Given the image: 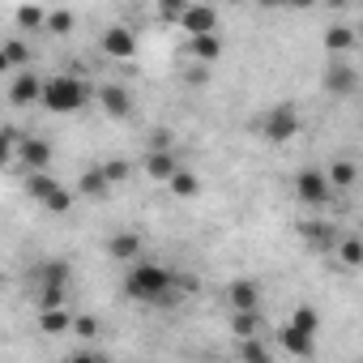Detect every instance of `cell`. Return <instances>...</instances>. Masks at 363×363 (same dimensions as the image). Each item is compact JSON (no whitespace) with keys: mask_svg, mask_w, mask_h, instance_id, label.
Listing matches in <instances>:
<instances>
[{"mask_svg":"<svg viewBox=\"0 0 363 363\" xmlns=\"http://www.w3.org/2000/svg\"><path fill=\"white\" fill-rule=\"evenodd\" d=\"M56 189H60V184H56V179H52L48 171H30V175H26V193H30V197H35L39 206H43V201H48V197H52Z\"/></svg>","mask_w":363,"mask_h":363,"instance_id":"obj_22","label":"cell"},{"mask_svg":"<svg viewBox=\"0 0 363 363\" xmlns=\"http://www.w3.org/2000/svg\"><path fill=\"white\" fill-rule=\"evenodd\" d=\"M73 333L77 337H94L99 333V320L94 316H73Z\"/></svg>","mask_w":363,"mask_h":363,"instance_id":"obj_34","label":"cell"},{"mask_svg":"<svg viewBox=\"0 0 363 363\" xmlns=\"http://www.w3.org/2000/svg\"><path fill=\"white\" fill-rule=\"evenodd\" d=\"M240 354H244V359H265V346L252 342V337H240Z\"/></svg>","mask_w":363,"mask_h":363,"instance_id":"obj_35","label":"cell"},{"mask_svg":"<svg viewBox=\"0 0 363 363\" xmlns=\"http://www.w3.org/2000/svg\"><path fill=\"white\" fill-rule=\"evenodd\" d=\"M111 189H116V184L107 179L103 162H99V167H86V171H82V179H77V193H82L86 201H107V197H111Z\"/></svg>","mask_w":363,"mask_h":363,"instance_id":"obj_10","label":"cell"},{"mask_svg":"<svg viewBox=\"0 0 363 363\" xmlns=\"http://www.w3.org/2000/svg\"><path fill=\"white\" fill-rule=\"evenodd\" d=\"M167 189H171V197H179V201H193V197L201 193V179H197L193 171H184V167H179V171L167 179Z\"/></svg>","mask_w":363,"mask_h":363,"instance_id":"obj_19","label":"cell"},{"mask_svg":"<svg viewBox=\"0 0 363 363\" xmlns=\"http://www.w3.org/2000/svg\"><path fill=\"white\" fill-rule=\"evenodd\" d=\"M320 5H325V9H346L350 0H320Z\"/></svg>","mask_w":363,"mask_h":363,"instance_id":"obj_37","label":"cell"},{"mask_svg":"<svg viewBox=\"0 0 363 363\" xmlns=\"http://www.w3.org/2000/svg\"><path fill=\"white\" fill-rule=\"evenodd\" d=\"M18 158H22L30 171H48V162H52V145H48L43 137H22V150H18Z\"/></svg>","mask_w":363,"mask_h":363,"instance_id":"obj_14","label":"cell"},{"mask_svg":"<svg viewBox=\"0 0 363 363\" xmlns=\"http://www.w3.org/2000/svg\"><path fill=\"white\" fill-rule=\"evenodd\" d=\"M231 329H235V337H257V333H261V308H240V312H231Z\"/></svg>","mask_w":363,"mask_h":363,"instance_id":"obj_20","label":"cell"},{"mask_svg":"<svg viewBox=\"0 0 363 363\" xmlns=\"http://www.w3.org/2000/svg\"><path fill=\"white\" fill-rule=\"evenodd\" d=\"M337 261L346 265V269H363V240H337Z\"/></svg>","mask_w":363,"mask_h":363,"instance_id":"obj_25","label":"cell"},{"mask_svg":"<svg viewBox=\"0 0 363 363\" xmlns=\"http://www.w3.org/2000/svg\"><path fill=\"white\" fill-rule=\"evenodd\" d=\"M291 325H299V329H308V333H316V329H320V312H316L312 303H299V308L291 312Z\"/></svg>","mask_w":363,"mask_h":363,"instance_id":"obj_30","label":"cell"},{"mask_svg":"<svg viewBox=\"0 0 363 363\" xmlns=\"http://www.w3.org/2000/svg\"><path fill=\"white\" fill-rule=\"evenodd\" d=\"M90 94H94V86H86V82L73 77V73H60V77H48V86H43V107H48L52 116H73V111H82V107L90 103Z\"/></svg>","mask_w":363,"mask_h":363,"instance_id":"obj_2","label":"cell"},{"mask_svg":"<svg viewBox=\"0 0 363 363\" xmlns=\"http://www.w3.org/2000/svg\"><path fill=\"white\" fill-rule=\"evenodd\" d=\"M99 107H103L111 120H128V116H133V94H128L124 86L107 82V86H99Z\"/></svg>","mask_w":363,"mask_h":363,"instance_id":"obj_8","label":"cell"},{"mask_svg":"<svg viewBox=\"0 0 363 363\" xmlns=\"http://www.w3.org/2000/svg\"><path fill=\"white\" fill-rule=\"evenodd\" d=\"M35 299H39V308H65L69 303V282H43V286H35Z\"/></svg>","mask_w":363,"mask_h":363,"instance_id":"obj_21","label":"cell"},{"mask_svg":"<svg viewBox=\"0 0 363 363\" xmlns=\"http://www.w3.org/2000/svg\"><path fill=\"white\" fill-rule=\"evenodd\" d=\"M179 291H193V282H189V278H175V269H167V265H158V261H133L128 274H124V295L137 299V303H158V308H167V303H179V299H184Z\"/></svg>","mask_w":363,"mask_h":363,"instance_id":"obj_1","label":"cell"},{"mask_svg":"<svg viewBox=\"0 0 363 363\" xmlns=\"http://www.w3.org/2000/svg\"><path fill=\"white\" fill-rule=\"evenodd\" d=\"M354 48V30H346V26H329L325 30V52L329 56H346Z\"/></svg>","mask_w":363,"mask_h":363,"instance_id":"obj_23","label":"cell"},{"mask_svg":"<svg viewBox=\"0 0 363 363\" xmlns=\"http://www.w3.org/2000/svg\"><path fill=\"white\" fill-rule=\"evenodd\" d=\"M325 90H329V94H354V90H359V73H354L342 56H333V65L325 69Z\"/></svg>","mask_w":363,"mask_h":363,"instance_id":"obj_11","label":"cell"},{"mask_svg":"<svg viewBox=\"0 0 363 363\" xmlns=\"http://www.w3.org/2000/svg\"><path fill=\"white\" fill-rule=\"evenodd\" d=\"M103 171H107L111 184H124V179L133 175V162L128 158H103Z\"/></svg>","mask_w":363,"mask_h":363,"instance_id":"obj_32","label":"cell"},{"mask_svg":"<svg viewBox=\"0 0 363 363\" xmlns=\"http://www.w3.org/2000/svg\"><path fill=\"white\" fill-rule=\"evenodd\" d=\"M73 274H69V265L65 261H43L39 269H35V286H43V282H69Z\"/></svg>","mask_w":363,"mask_h":363,"instance_id":"obj_28","label":"cell"},{"mask_svg":"<svg viewBox=\"0 0 363 363\" xmlns=\"http://www.w3.org/2000/svg\"><path fill=\"white\" fill-rule=\"evenodd\" d=\"M257 5H265V9H274V5H286V0H257Z\"/></svg>","mask_w":363,"mask_h":363,"instance_id":"obj_38","label":"cell"},{"mask_svg":"<svg viewBox=\"0 0 363 363\" xmlns=\"http://www.w3.org/2000/svg\"><path fill=\"white\" fill-rule=\"evenodd\" d=\"M227 299H231V312H240V308H261V286L248 282V278H235V282L227 286Z\"/></svg>","mask_w":363,"mask_h":363,"instance_id":"obj_16","label":"cell"},{"mask_svg":"<svg viewBox=\"0 0 363 363\" xmlns=\"http://www.w3.org/2000/svg\"><path fill=\"white\" fill-rule=\"evenodd\" d=\"M189 5H193V0H154V9H158V18H162V22H179Z\"/></svg>","mask_w":363,"mask_h":363,"instance_id":"obj_31","label":"cell"},{"mask_svg":"<svg viewBox=\"0 0 363 363\" xmlns=\"http://www.w3.org/2000/svg\"><path fill=\"white\" fill-rule=\"evenodd\" d=\"M295 197H299L303 206H329V201L337 197V189H333V179H329V171L303 167V171L295 175Z\"/></svg>","mask_w":363,"mask_h":363,"instance_id":"obj_3","label":"cell"},{"mask_svg":"<svg viewBox=\"0 0 363 363\" xmlns=\"http://www.w3.org/2000/svg\"><path fill=\"white\" fill-rule=\"evenodd\" d=\"M77 197H82V193H77V189H73V193H69V189H56V193H52V197H48V201H43V210H48V214H69V210H73V201H77Z\"/></svg>","mask_w":363,"mask_h":363,"instance_id":"obj_29","label":"cell"},{"mask_svg":"<svg viewBox=\"0 0 363 363\" xmlns=\"http://www.w3.org/2000/svg\"><path fill=\"white\" fill-rule=\"evenodd\" d=\"M43 77L35 73V69H22V73H13V82H9V103L13 107H30V103H43Z\"/></svg>","mask_w":363,"mask_h":363,"instance_id":"obj_5","label":"cell"},{"mask_svg":"<svg viewBox=\"0 0 363 363\" xmlns=\"http://www.w3.org/2000/svg\"><path fill=\"white\" fill-rule=\"evenodd\" d=\"M295 133H299V111H295L291 103H282V107H274V111L261 116V137H265V141L286 145Z\"/></svg>","mask_w":363,"mask_h":363,"instance_id":"obj_4","label":"cell"},{"mask_svg":"<svg viewBox=\"0 0 363 363\" xmlns=\"http://www.w3.org/2000/svg\"><path fill=\"white\" fill-rule=\"evenodd\" d=\"M278 346L286 350V354H295V359H312L316 354V333H308V329H299V325H282L278 329Z\"/></svg>","mask_w":363,"mask_h":363,"instance_id":"obj_7","label":"cell"},{"mask_svg":"<svg viewBox=\"0 0 363 363\" xmlns=\"http://www.w3.org/2000/svg\"><path fill=\"white\" fill-rule=\"evenodd\" d=\"M189 56L201 60V65H214V60L223 56V39H218V35H193V39H189Z\"/></svg>","mask_w":363,"mask_h":363,"instance_id":"obj_18","label":"cell"},{"mask_svg":"<svg viewBox=\"0 0 363 363\" xmlns=\"http://www.w3.org/2000/svg\"><path fill=\"white\" fill-rule=\"evenodd\" d=\"M141 162H145V175H150V179H158V184H167V179L179 171V158H175V150H150Z\"/></svg>","mask_w":363,"mask_h":363,"instance_id":"obj_13","label":"cell"},{"mask_svg":"<svg viewBox=\"0 0 363 363\" xmlns=\"http://www.w3.org/2000/svg\"><path fill=\"white\" fill-rule=\"evenodd\" d=\"M99 48H103V56H111V60H133V56H137V35H133L128 26H107L103 39H99Z\"/></svg>","mask_w":363,"mask_h":363,"instance_id":"obj_6","label":"cell"},{"mask_svg":"<svg viewBox=\"0 0 363 363\" xmlns=\"http://www.w3.org/2000/svg\"><path fill=\"white\" fill-rule=\"evenodd\" d=\"M179 26L189 30V39H193V35H214L218 13H214L210 5H189V9H184V18H179Z\"/></svg>","mask_w":363,"mask_h":363,"instance_id":"obj_12","label":"cell"},{"mask_svg":"<svg viewBox=\"0 0 363 363\" xmlns=\"http://www.w3.org/2000/svg\"><path fill=\"white\" fill-rule=\"evenodd\" d=\"M299 240H303L308 248H316V252L337 248V235H333V227H329V223H303V227H299Z\"/></svg>","mask_w":363,"mask_h":363,"instance_id":"obj_17","label":"cell"},{"mask_svg":"<svg viewBox=\"0 0 363 363\" xmlns=\"http://www.w3.org/2000/svg\"><path fill=\"white\" fill-rule=\"evenodd\" d=\"M354 175H359V171H354L350 158H333V162H329V179H333V189H337V193L354 184Z\"/></svg>","mask_w":363,"mask_h":363,"instance_id":"obj_26","label":"cell"},{"mask_svg":"<svg viewBox=\"0 0 363 363\" xmlns=\"http://www.w3.org/2000/svg\"><path fill=\"white\" fill-rule=\"evenodd\" d=\"M312 5H320V0H286V9H312Z\"/></svg>","mask_w":363,"mask_h":363,"instance_id":"obj_36","label":"cell"},{"mask_svg":"<svg viewBox=\"0 0 363 363\" xmlns=\"http://www.w3.org/2000/svg\"><path fill=\"white\" fill-rule=\"evenodd\" d=\"M141 252H145V240H141L137 231H116V235L107 240V257H111V261L133 265V261H141Z\"/></svg>","mask_w":363,"mask_h":363,"instance_id":"obj_9","label":"cell"},{"mask_svg":"<svg viewBox=\"0 0 363 363\" xmlns=\"http://www.w3.org/2000/svg\"><path fill=\"white\" fill-rule=\"evenodd\" d=\"M18 26L22 30H48V9L43 5H22L18 9Z\"/></svg>","mask_w":363,"mask_h":363,"instance_id":"obj_27","label":"cell"},{"mask_svg":"<svg viewBox=\"0 0 363 363\" xmlns=\"http://www.w3.org/2000/svg\"><path fill=\"white\" fill-rule=\"evenodd\" d=\"M359 39H363V30H359Z\"/></svg>","mask_w":363,"mask_h":363,"instance_id":"obj_39","label":"cell"},{"mask_svg":"<svg viewBox=\"0 0 363 363\" xmlns=\"http://www.w3.org/2000/svg\"><path fill=\"white\" fill-rule=\"evenodd\" d=\"M39 329H43L48 337L73 333V312H69V303H65V308H39Z\"/></svg>","mask_w":363,"mask_h":363,"instance_id":"obj_15","label":"cell"},{"mask_svg":"<svg viewBox=\"0 0 363 363\" xmlns=\"http://www.w3.org/2000/svg\"><path fill=\"white\" fill-rule=\"evenodd\" d=\"M26 60H30V48L22 39H9L0 48V69H26Z\"/></svg>","mask_w":363,"mask_h":363,"instance_id":"obj_24","label":"cell"},{"mask_svg":"<svg viewBox=\"0 0 363 363\" xmlns=\"http://www.w3.org/2000/svg\"><path fill=\"white\" fill-rule=\"evenodd\" d=\"M73 22H77V18H73L69 9H52V13H48V35H69Z\"/></svg>","mask_w":363,"mask_h":363,"instance_id":"obj_33","label":"cell"}]
</instances>
